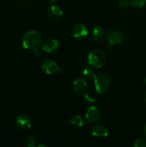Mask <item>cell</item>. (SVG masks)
<instances>
[{
	"instance_id": "6da1fadb",
	"label": "cell",
	"mask_w": 146,
	"mask_h": 147,
	"mask_svg": "<svg viewBox=\"0 0 146 147\" xmlns=\"http://www.w3.org/2000/svg\"><path fill=\"white\" fill-rule=\"evenodd\" d=\"M21 45L26 50H35L41 47L42 45V39L38 32L29 30L23 34Z\"/></svg>"
},
{
	"instance_id": "7a4b0ae2",
	"label": "cell",
	"mask_w": 146,
	"mask_h": 147,
	"mask_svg": "<svg viewBox=\"0 0 146 147\" xmlns=\"http://www.w3.org/2000/svg\"><path fill=\"white\" fill-rule=\"evenodd\" d=\"M94 88L99 94H104L110 90L112 80L108 74L101 73L97 74L94 78Z\"/></svg>"
},
{
	"instance_id": "3957f363",
	"label": "cell",
	"mask_w": 146,
	"mask_h": 147,
	"mask_svg": "<svg viewBox=\"0 0 146 147\" xmlns=\"http://www.w3.org/2000/svg\"><path fill=\"white\" fill-rule=\"evenodd\" d=\"M87 61H88V64L92 67L101 68L106 63L107 56L104 52L102 50L95 49L89 53Z\"/></svg>"
},
{
	"instance_id": "277c9868",
	"label": "cell",
	"mask_w": 146,
	"mask_h": 147,
	"mask_svg": "<svg viewBox=\"0 0 146 147\" xmlns=\"http://www.w3.org/2000/svg\"><path fill=\"white\" fill-rule=\"evenodd\" d=\"M88 28L84 24H77L72 28L71 34L74 38L77 40H82L88 34Z\"/></svg>"
},
{
	"instance_id": "5b68a950",
	"label": "cell",
	"mask_w": 146,
	"mask_h": 147,
	"mask_svg": "<svg viewBox=\"0 0 146 147\" xmlns=\"http://www.w3.org/2000/svg\"><path fill=\"white\" fill-rule=\"evenodd\" d=\"M32 121L28 115L21 113L17 116L15 119V124L17 127L21 130H28L31 128Z\"/></svg>"
},
{
	"instance_id": "8992f818",
	"label": "cell",
	"mask_w": 146,
	"mask_h": 147,
	"mask_svg": "<svg viewBox=\"0 0 146 147\" xmlns=\"http://www.w3.org/2000/svg\"><path fill=\"white\" fill-rule=\"evenodd\" d=\"M100 119V111L96 106H90L86 111L85 121L89 124H94Z\"/></svg>"
},
{
	"instance_id": "52a82bcc",
	"label": "cell",
	"mask_w": 146,
	"mask_h": 147,
	"mask_svg": "<svg viewBox=\"0 0 146 147\" xmlns=\"http://www.w3.org/2000/svg\"><path fill=\"white\" fill-rule=\"evenodd\" d=\"M106 38H107L109 44L113 45L119 44V43L122 42L123 41V40H124V34H123L121 30L114 29V30H110L107 33Z\"/></svg>"
},
{
	"instance_id": "ba28073f",
	"label": "cell",
	"mask_w": 146,
	"mask_h": 147,
	"mask_svg": "<svg viewBox=\"0 0 146 147\" xmlns=\"http://www.w3.org/2000/svg\"><path fill=\"white\" fill-rule=\"evenodd\" d=\"M58 67L59 66L57 65V63L54 60L50 59L44 60L41 64V70H42L43 73L47 75H52L58 71Z\"/></svg>"
},
{
	"instance_id": "9c48e42d",
	"label": "cell",
	"mask_w": 146,
	"mask_h": 147,
	"mask_svg": "<svg viewBox=\"0 0 146 147\" xmlns=\"http://www.w3.org/2000/svg\"><path fill=\"white\" fill-rule=\"evenodd\" d=\"M63 16V10L57 5L50 6L48 9V17L52 21L59 22Z\"/></svg>"
},
{
	"instance_id": "30bf717a",
	"label": "cell",
	"mask_w": 146,
	"mask_h": 147,
	"mask_svg": "<svg viewBox=\"0 0 146 147\" xmlns=\"http://www.w3.org/2000/svg\"><path fill=\"white\" fill-rule=\"evenodd\" d=\"M60 47L58 40L54 38H49L45 40L42 45V49L45 53H53L57 51Z\"/></svg>"
},
{
	"instance_id": "8fae6325",
	"label": "cell",
	"mask_w": 146,
	"mask_h": 147,
	"mask_svg": "<svg viewBox=\"0 0 146 147\" xmlns=\"http://www.w3.org/2000/svg\"><path fill=\"white\" fill-rule=\"evenodd\" d=\"M92 135L94 137L104 138L109 134L108 129L105 126L102 124H97L94 126L91 131Z\"/></svg>"
},
{
	"instance_id": "7c38bea8",
	"label": "cell",
	"mask_w": 146,
	"mask_h": 147,
	"mask_svg": "<svg viewBox=\"0 0 146 147\" xmlns=\"http://www.w3.org/2000/svg\"><path fill=\"white\" fill-rule=\"evenodd\" d=\"M73 90L77 93H84L87 90V84L85 80L82 78H77L72 83Z\"/></svg>"
},
{
	"instance_id": "4fadbf2b",
	"label": "cell",
	"mask_w": 146,
	"mask_h": 147,
	"mask_svg": "<svg viewBox=\"0 0 146 147\" xmlns=\"http://www.w3.org/2000/svg\"><path fill=\"white\" fill-rule=\"evenodd\" d=\"M91 34L94 40H95L96 42H98L103 41L106 38V36H107L104 30L100 26H94V27H93L92 29Z\"/></svg>"
},
{
	"instance_id": "5bb4252c",
	"label": "cell",
	"mask_w": 146,
	"mask_h": 147,
	"mask_svg": "<svg viewBox=\"0 0 146 147\" xmlns=\"http://www.w3.org/2000/svg\"><path fill=\"white\" fill-rule=\"evenodd\" d=\"M82 76L87 79H94L96 76L95 71L92 67V66H85L82 70Z\"/></svg>"
},
{
	"instance_id": "9a60e30c",
	"label": "cell",
	"mask_w": 146,
	"mask_h": 147,
	"mask_svg": "<svg viewBox=\"0 0 146 147\" xmlns=\"http://www.w3.org/2000/svg\"><path fill=\"white\" fill-rule=\"evenodd\" d=\"M70 123L72 126H75V127H82L83 126V123H84V120H83V118L81 116H79V115H75L73 117L71 118L70 119Z\"/></svg>"
},
{
	"instance_id": "2e32d148",
	"label": "cell",
	"mask_w": 146,
	"mask_h": 147,
	"mask_svg": "<svg viewBox=\"0 0 146 147\" xmlns=\"http://www.w3.org/2000/svg\"><path fill=\"white\" fill-rule=\"evenodd\" d=\"M83 100L87 104H92L96 101V97L92 93L85 92L83 95Z\"/></svg>"
},
{
	"instance_id": "e0dca14e",
	"label": "cell",
	"mask_w": 146,
	"mask_h": 147,
	"mask_svg": "<svg viewBox=\"0 0 146 147\" xmlns=\"http://www.w3.org/2000/svg\"><path fill=\"white\" fill-rule=\"evenodd\" d=\"M130 5L136 9H141L145 6L146 0H130Z\"/></svg>"
},
{
	"instance_id": "ac0fdd59",
	"label": "cell",
	"mask_w": 146,
	"mask_h": 147,
	"mask_svg": "<svg viewBox=\"0 0 146 147\" xmlns=\"http://www.w3.org/2000/svg\"><path fill=\"white\" fill-rule=\"evenodd\" d=\"M24 146L27 147H34L36 146V140L32 136H28L24 140Z\"/></svg>"
},
{
	"instance_id": "d6986e66",
	"label": "cell",
	"mask_w": 146,
	"mask_h": 147,
	"mask_svg": "<svg viewBox=\"0 0 146 147\" xmlns=\"http://www.w3.org/2000/svg\"><path fill=\"white\" fill-rule=\"evenodd\" d=\"M134 147H146V139L144 138H140L137 139V140L135 141Z\"/></svg>"
},
{
	"instance_id": "ffe728a7",
	"label": "cell",
	"mask_w": 146,
	"mask_h": 147,
	"mask_svg": "<svg viewBox=\"0 0 146 147\" xmlns=\"http://www.w3.org/2000/svg\"><path fill=\"white\" fill-rule=\"evenodd\" d=\"M130 4V0H120L118 2L119 7L121 9H126L129 7Z\"/></svg>"
},
{
	"instance_id": "44dd1931",
	"label": "cell",
	"mask_w": 146,
	"mask_h": 147,
	"mask_svg": "<svg viewBox=\"0 0 146 147\" xmlns=\"http://www.w3.org/2000/svg\"><path fill=\"white\" fill-rule=\"evenodd\" d=\"M57 72H59V73H64V67H62V66H59V67H58V71H57Z\"/></svg>"
},
{
	"instance_id": "7402d4cb",
	"label": "cell",
	"mask_w": 146,
	"mask_h": 147,
	"mask_svg": "<svg viewBox=\"0 0 146 147\" xmlns=\"http://www.w3.org/2000/svg\"><path fill=\"white\" fill-rule=\"evenodd\" d=\"M143 100H144V101H145V103H146V90L144 92V93H143Z\"/></svg>"
},
{
	"instance_id": "603a6c76",
	"label": "cell",
	"mask_w": 146,
	"mask_h": 147,
	"mask_svg": "<svg viewBox=\"0 0 146 147\" xmlns=\"http://www.w3.org/2000/svg\"><path fill=\"white\" fill-rule=\"evenodd\" d=\"M57 1V0H48L49 2L51 3V4H54V3H55Z\"/></svg>"
},
{
	"instance_id": "cb8c5ba5",
	"label": "cell",
	"mask_w": 146,
	"mask_h": 147,
	"mask_svg": "<svg viewBox=\"0 0 146 147\" xmlns=\"http://www.w3.org/2000/svg\"><path fill=\"white\" fill-rule=\"evenodd\" d=\"M143 130H144V134H145V138H146V123H145V124L144 129H143Z\"/></svg>"
},
{
	"instance_id": "d4e9b609",
	"label": "cell",
	"mask_w": 146,
	"mask_h": 147,
	"mask_svg": "<svg viewBox=\"0 0 146 147\" xmlns=\"http://www.w3.org/2000/svg\"><path fill=\"white\" fill-rule=\"evenodd\" d=\"M143 85H144V86H146V78H145L143 79Z\"/></svg>"
},
{
	"instance_id": "484cf974",
	"label": "cell",
	"mask_w": 146,
	"mask_h": 147,
	"mask_svg": "<svg viewBox=\"0 0 146 147\" xmlns=\"http://www.w3.org/2000/svg\"><path fill=\"white\" fill-rule=\"evenodd\" d=\"M21 1H28V0H21Z\"/></svg>"
}]
</instances>
